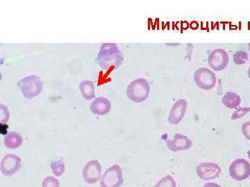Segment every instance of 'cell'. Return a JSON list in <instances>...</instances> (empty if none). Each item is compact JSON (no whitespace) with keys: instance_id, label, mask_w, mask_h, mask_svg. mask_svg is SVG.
Here are the masks:
<instances>
[{"instance_id":"1","label":"cell","mask_w":250,"mask_h":187,"mask_svg":"<svg viewBox=\"0 0 250 187\" xmlns=\"http://www.w3.org/2000/svg\"><path fill=\"white\" fill-rule=\"evenodd\" d=\"M150 93L149 83L144 78L131 82L126 88V96L133 102L141 103L147 99Z\"/></svg>"},{"instance_id":"2","label":"cell","mask_w":250,"mask_h":187,"mask_svg":"<svg viewBox=\"0 0 250 187\" xmlns=\"http://www.w3.org/2000/svg\"><path fill=\"white\" fill-rule=\"evenodd\" d=\"M123 183V170L119 165H114L103 174L100 187H121Z\"/></svg>"},{"instance_id":"3","label":"cell","mask_w":250,"mask_h":187,"mask_svg":"<svg viewBox=\"0 0 250 187\" xmlns=\"http://www.w3.org/2000/svg\"><path fill=\"white\" fill-rule=\"evenodd\" d=\"M194 81L201 89L210 90L213 89L216 84V76L214 72L209 69L202 67L195 72Z\"/></svg>"},{"instance_id":"4","label":"cell","mask_w":250,"mask_h":187,"mask_svg":"<svg viewBox=\"0 0 250 187\" xmlns=\"http://www.w3.org/2000/svg\"><path fill=\"white\" fill-rule=\"evenodd\" d=\"M18 85L24 96L28 98L35 97L40 94L42 88L40 78L36 76L26 77L21 80Z\"/></svg>"},{"instance_id":"5","label":"cell","mask_w":250,"mask_h":187,"mask_svg":"<svg viewBox=\"0 0 250 187\" xmlns=\"http://www.w3.org/2000/svg\"><path fill=\"white\" fill-rule=\"evenodd\" d=\"M119 54L118 47L115 44H104L98 56L100 65L105 69L109 68L111 65H115L117 62L115 58H118Z\"/></svg>"},{"instance_id":"6","label":"cell","mask_w":250,"mask_h":187,"mask_svg":"<svg viewBox=\"0 0 250 187\" xmlns=\"http://www.w3.org/2000/svg\"><path fill=\"white\" fill-rule=\"evenodd\" d=\"M22 167L21 157L14 154H8L3 157L0 164V170L2 175L11 177L15 175Z\"/></svg>"},{"instance_id":"7","label":"cell","mask_w":250,"mask_h":187,"mask_svg":"<svg viewBox=\"0 0 250 187\" xmlns=\"http://www.w3.org/2000/svg\"><path fill=\"white\" fill-rule=\"evenodd\" d=\"M229 170L231 178L236 181H243L250 176V165L244 159L233 161Z\"/></svg>"},{"instance_id":"8","label":"cell","mask_w":250,"mask_h":187,"mask_svg":"<svg viewBox=\"0 0 250 187\" xmlns=\"http://www.w3.org/2000/svg\"><path fill=\"white\" fill-rule=\"evenodd\" d=\"M82 177L85 183L95 184L98 183L102 177V166L98 160H90L82 170Z\"/></svg>"},{"instance_id":"9","label":"cell","mask_w":250,"mask_h":187,"mask_svg":"<svg viewBox=\"0 0 250 187\" xmlns=\"http://www.w3.org/2000/svg\"><path fill=\"white\" fill-rule=\"evenodd\" d=\"M229 55L226 51L218 49L210 54L208 62L214 71L220 72L224 70L229 63Z\"/></svg>"},{"instance_id":"10","label":"cell","mask_w":250,"mask_h":187,"mask_svg":"<svg viewBox=\"0 0 250 187\" xmlns=\"http://www.w3.org/2000/svg\"><path fill=\"white\" fill-rule=\"evenodd\" d=\"M196 173L199 178L202 180H214L220 176L221 168L216 164L203 163L197 166Z\"/></svg>"},{"instance_id":"11","label":"cell","mask_w":250,"mask_h":187,"mask_svg":"<svg viewBox=\"0 0 250 187\" xmlns=\"http://www.w3.org/2000/svg\"><path fill=\"white\" fill-rule=\"evenodd\" d=\"M187 106V101L182 98L176 101L169 113L168 119H167L169 124L172 125L179 124L185 116Z\"/></svg>"},{"instance_id":"12","label":"cell","mask_w":250,"mask_h":187,"mask_svg":"<svg viewBox=\"0 0 250 187\" xmlns=\"http://www.w3.org/2000/svg\"><path fill=\"white\" fill-rule=\"evenodd\" d=\"M167 147L172 151H182L192 147V141L184 134H176L173 139L167 141Z\"/></svg>"},{"instance_id":"13","label":"cell","mask_w":250,"mask_h":187,"mask_svg":"<svg viewBox=\"0 0 250 187\" xmlns=\"http://www.w3.org/2000/svg\"><path fill=\"white\" fill-rule=\"evenodd\" d=\"M111 102L107 98L99 97L94 100L90 106V111L95 115H105L111 111Z\"/></svg>"},{"instance_id":"14","label":"cell","mask_w":250,"mask_h":187,"mask_svg":"<svg viewBox=\"0 0 250 187\" xmlns=\"http://www.w3.org/2000/svg\"><path fill=\"white\" fill-rule=\"evenodd\" d=\"M22 141L21 134L16 132H11L5 136L4 144L7 149H16L21 147Z\"/></svg>"},{"instance_id":"15","label":"cell","mask_w":250,"mask_h":187,"mask_svg":"<svg viewBox=\"0 0 250 187\" xmlns=\"http://www.w3.org/2000/svg\"><path fill=\"white\" fill-rule=\"evenodd\" d=\"M241 98L239 95L234 93H228L225 94L222 99V103L224 106L230 109H234L241 104Z\"/></svg>"},{"instance_id":"16","label":"cell","mask_w":250,"mask_h":187,"mask_svg":"<svg viewBox=\"0 0 250 187\" xmlns=\"http://www.w3.org/2000/svg\"><path fill=\"white\" fill-rule=\"evenodd\" d=\"M81 92L85 99L90 100L95 96V86L90 81H83L80 85Z\"/></svg>"},{"instance_id":"17","label":"cell","mask_w":250,"mask_h":187,"mask_svg":"<svg viewBox=\"0 0 250 187\" xmlns=\"http://www.w3.org/2000/svg\"><path fill=\"white\" fill-rule=\"evenodd\" d=\"M51 170L54 176L59 178L62 177L65 173V167L62 160H58L54 161L50 165Z\"/></svg>"},{"instance_id":"18","label":"cell","mask_w":250,"mask_h":187,"mask_svg":"<svg viewBox=\"0 0 250 187\" xmlns=\"http://www.w3.org/2000/svg\"><path fill=\"white\" fill-rule=\"evenodd\" d=\"M248 60V54L245 51H238L233 55V61L236 65H243Z\"/></svg>"},{"instance_id":"19","label":"cell","mask_w":250,"mask_h":187,"mask_svg":"<svg viewBox=\"0 0 250 187\" xmlns=\"http://www.w3.org/2000/svg\"><path fill=\"white\" fill-rule=\"evenodd\" d=\"M155 187H176V182L171 175H167L161 179Z\"/></svg>"},{"instance_id":"20","label":"cell","mask_w":250,"mask_h":187,"mask_svg":"<svg viewBox=\"0 0 250 187\" xmlns=\"http://www.w3.org/2000/svg\"><path fill=\"white\" fill-rule=\"evenodd\" d=\"M60 183L58 179L54 176H47L42 180V187H59Z\"/></svg>"},{"instance_id":"21","label":"cell","mask_w":250,"mask_h":187,"mask_svg":"<svg viewBox=\"0 0 250 187\" xmlns=\"http://www.w3.org/2000/svg\"><path fill=\"white\" fill-rule=\"evenodd\" d=\"M250 111V108H238L233 113L232 116H231V119L232 120H236V119L243 117V116L246 115L247 113L249 112Z\"/></svg>"},{"instance_id":"22","label":"cell","mask_w":250,"mask_h":187,"mask_svg":"<svg viewBox=\"0 0 250 187\" xmlns=\"http://www.w3.org/2000/svg\"><path fill=\"white\" fill-rule=\"evenodd\" d=\"M242 132H243L245 137L250 140V121L243 124V126H242Z\"/></svg>"},{"instance_id":"23","label":"cell","mask_w":250,"mask_h":187,"mask_svg":"<svg viewBox=\"0 0 250 187\" xmlns=\"http://www.w3.org/2000/svg\"><path fill=\"white\" fill-rule=\"evenodd\" d=\"M203 187H221L220 185H218V184H215L213 183H206L205 185H204Z\"/></svg>"},{"instance_id":"24","label":"cell","mask_w":250,"mask_h":187,"mask_svg":"<svg viewBox=\"0 0 250 187\" xmlns=\"http://www.w3.org/2000/svg\"><path fill=\"white\" fill-rule=\"evenodd\" d=\"M248 76H249V78H250V67H249V70H248Z\"/></svg>"},{"instance_id":"25","label":"cell","mask_w":250,"mask_h":187,"mask_svg":"<svg viewBox=\"0 0 250 187\" xmlns=\"http://www.w3.org/2000/svg\"><path fill=\"white\" fill-rule=\"evenodd\" d=\"M248 157H249V159L250 160V150L249 151H248Z\"/></svg>"},{"instance_id":"26","label":"cell","mask_w":250,"mask_h":187,"mask_svg":"<svg viewBox=\"0 0 250 187\" xmlns=\"http://www.w3.org/2000/svg\"><path fill=\"white\" fill-rule=\"evenodd\" d=\"M249 50H250V44H249Z\"/></svg>"}]
</instances>
